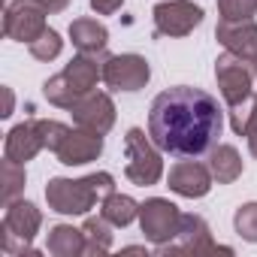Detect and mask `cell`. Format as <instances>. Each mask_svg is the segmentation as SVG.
Segmentation results:
<instances>
[{
  "mask_svg": "<svg viewBox=\"0 0 257 257\" xmlns=\"http://www.w3.org/2000/svg\"><path fill=\"white\" fill-rule=\"evenodd\" d=\"M224 131V109L203 88H167L149 109L152 143L176 158H200L218 146Z\"/></svg>",
  "mask_w": 257,
  "mask_h": 257,
  "instance_id": "6da1fadb",
  "label": "cell"
},
{
  "mask_svg": "<svg viewBox=\"0 0 257 257\" xmlns=\"http://www.w3.org/2000/svg\"><path fill=\"white\" fill-rule=\"evenodd\" d=\"M115 191V179L109 173H91L85 179H52L46 185V200L52 212L61 215H85L94 203Z\"/></svg>",
  "mask_w": 257,
  "mask_h": 257,
  "instance_id": "7a4b0ae2",
  "label": "cell"
},
{
  "mask_svg": "<svg viewBox=\"0 0 257 257\" xmlns=\"http://www.w3.org/2000/svg\"><path fill=\"white\" fill-rule=\"evenodd\" d=\"M124 155H127L124 176L131 179L134 185L149 188V185L161 182V176H164L161 149L146 140V134L140 131V127H131V131H127V137H124Z\"/></svg>",
  "mask_w": 257,
  "mask_h": 257,
  "instance_id": "3957f363",
  "label": "cell"
},
{
  "mask_svg": "<svg viewBox=\"0 0 257 257\" xmlns=\"http://www.w3.org/2000/svg\"><path fill=\"white\" fill-rule=\"evenodd\" d=\"M43 224V215L34 203L28 200H13L7 203V215L0 224V248L7 254H25L31 251V242Z\"/></svg>",
  "mask_w": 257,
  "mask_h": 257,
  "instance_id": "277c9868",
  "label": "cell"
},
{
  "mask_svg": "<svg viewBox=\"0 0 257 257\" xmlns=\"http://www.w3.org/2000/svg\"><path fill=\"white\" fill-rule=\"evenodd\" d=\"M251 61L233 55V52H224L218 55L215 61V79H218V88H221V97L227 100V109L245 103L248 97H254L251 85H254V67H248Z\"/></svg>",
  "mask_w": 257,
  "mask_h": 257,
  "instance_id": "5b68a950",
  "label": "cell"
},
{
  "mask_svg": "<svg viewBox=\"0 0 257 257\" xmlns=\"http://www.w3.org/2000/svg\"><path fill=\"white\" fill-rule=\"evenodd\" d=\"M140 227H143V233H146L149 242L167 245L170 239H176V233L182 227V212L170 200L152 197V200H146L140 206Z\"/></svg>",
  "mask_w": 257,
  "mask_h": 257,
  "instance_id": "8992f818",
  "label": "cell"
},
{
  "mask_svg": "<svg viewBox=\"0 0 257 257\" xmlns=\"http://www.w3.org/2000/svg\"><path fill=\"white\" fill-rule=\"evenodd\" d=\"M46 13L40 0H13L4 16V34L19 43H34L46 31Z\"/></svg>",
  "mask_w": 257,
  "mask_h": 257,
  "instance_id": "52a82bcc",
  "label": "cell"
},
{
  "mask_svg": "<svg viewBox=\"0 0 257 257\" xmlns=\"http://www.w3.org/2000/svg\"><path fill=\"white\" fill-rule=\"evenodd\" d=\"M215 251L230 254V248H218L212 242L209 224L200 215H182V227L176 239H170L167 245H158V254H215Z\"/></svg>",
  "mask_w": 257,
  "mask_h": 257,
  "instance_id": "ba28073f",
  "label": "cell"
},
{
  "mask_svg": "<svg viewBox=\"0 0 257 257\" xmlns=\"http://www.w3.org/2000/svg\"><path fill=\"white\" fill-rule=\"evenodd\" d=\"M152 79V67L143 55H112L103 61V82L115 91H140Z\"/></svg>",
  "mask_w": 257,
  "mask_h": 257,
  "instance_id": "9c48e42d",
  "label": "cell"
},
{
  "mask_svg": "<svg viewBox=\"0 0 257 257\" xmlns=\"http://www.w3.org/2000/svg\"><path fill=\"white\" fill-rule=\"evenodd\" d=\"M155 28L164 37H188L203 22V10L191 0H164L152 10Z\"/></svg>",
  "mask_w": 257,
  "mask_h": 257,
  "instance_id": "30bf717a",
  "label": "cell"
},
{
  "mask_svg": "<svg viewBox=\"0 0 257 257\" xmlns=\"http://www.w3.org/2000/svg\"><path fill=\"white\" fill-rule=\"evenodd\" d=\"M73 121L85 131H94V134H109L112 124H115V103L109 94L103 91H91L85 94L73 109Z\"/></svg>",
  "mask_w": 257,
  "mask_h": 257,
  "instance_id": "8fae6325",
  "label": "cell"
},
{
  "mask_svg": "<svg viewBox=\"0 0 257 257\" xmlns=\"http://www.w3.org/2000/svg\"><path fill=\"white\" fill-rule=\"evenodd\" d=\"M103 152V134H94V131H85V127H79V131H70L64 137V143L58 146V161L64 167H82V164H91L97 161Z\"/></svg>",
  "mask_w": 257,
  "mask_h": 257,
  "instance_id": "7c38bea8",
  "label": "cell"
},
{
  "mask_svg": "<svg viewBox=\"0 0 257 257\" xmlns=\"http://www.w3.org/2000/svg\"><path fill=\"white\" fill-rule=\"evenodd\" d=\"M212 170L197 164V161H182L170 170V191H176L179 197H188V200H197V197H206L209 188H212Z\"/></svg>",
  "mask_w": 257,
  "mask_h": 257,
  "instance_id": "4fadbf2b",
  "label": "cell"
},
{
  "mask_svg": "<svg viewBox=\"0 0 257 257\" xmlns=\"http://www.w3.org/2000/svg\"><path fill=\"white\" fill-rule=\"evenodd\" d=\"M215 37L227 52H233V55H239L251 64L257 61V25L251 19H245V22H218Z\"/></svg>",
  "mask_w": 257,
  "mask_h": 257,
  "instance_id": "5bb4252c",
  "label": "cell"
},
{
  "mask_svg": "<svg viewBox=\"0 0 257 257\" xmlns=\"http://www.w3.org/2000/svg\"><path fill=\"white\" fill-rule=\"evenodd\" d=\"M43 149H46V143H43V134H40L37 121H22V124H16L13 131L7 134V146H4L7 158L16 161V164L34 161Z\"/></svg>",
  "mask_w": 257,
  "mask_h": 257,
  "instance_id": "9a60e30c",
  "label": "cell"
},
{
  "mask_svg": "<svg viewBox=\"0 0 257 257\" xmlns=\"http://www.w3.org/2000/svg\"><path fill=\"white\" fill-rule=\"evenodd\" d=\"M61 76L67 79V85H70L79 97H85V94H91V88L97 85V79H103V67L97 64V55L79 52V55L61 70Z\"/></svg>",
  "mask_w": 257,
  "mask_h": 257,
  "instance_id": "2e32d148",
  "label": "cell"
},
{
  "mask_svg": "<svg viewBox=\"0 0 257 257\" xmlns=\"http://www.w3.org/2000/svg\"><path fill=\"white\" fill-rule=\"evenodd\" d=\"M70 40L85 55H103L109 43V31L97 19H76L70 22Z\"/></svg>",
  "mask_w": 257,
  "mask_h": 257,
  "instance_id": "e0dca14e",
  "label": "cell"
},
{
  "mask_svg": "<svg viewBox=\"0 0 257 257\" xmlns=\"http://www.w3.org/2000/svg\"><path fill=\"white\" fill-rule=\"evenodd\" d=\"M209 170L218 179V185H230L242 176V158L233 146H215L209 152Z\"/></svg>",
  "mask_w": 257,
  "mask_h": 257,
  "instance_id": "ac0fdd59",
  "label": "cell"
},
{
  "mask_svg": "<svg viewBox=\"0 0 257 257\" xmlns=\"http://www.w3.org/2000/svg\"><path fill=\"white\" fill-rule=\"evenodd\" d=\"M49 254L55 257H76V254H85V233L70 227V224H58L49 230Z\"/></svg>",
  "mask_w": 257,
  "mask_h": 257,
  "instance_id": "d6986e66",
  "label": "cell"
},
{
  "mask_svg": "<svg viewBox=\"0 0 257 257\" xmlns=\"http://www.w3.org/2000/svg\"><path fill=\"white\" fill-rule=\"evenodd\" d=\"M100 215L112 224V227H127L137 215H140V203L127 194H106L103 197V206H100Z\"/></svg>",
  "mask_w": 257,
  "mask_h": 257,
  "instance_id": "ffe728a7",
  "label": "cell"
},
{
  "mask_svg": "<svg viewBox=\"0 0 257 257\" xmlns=\"http://www.w3.org/2000/svg\"><path fill=\"white\" fill-rule=\"evenodd\" d=\"M112 224L103 218V215H97V218H88L85 224H82V233H85V254H106L109 248H112V230H109Z\"/></svg>",
  "mask_w": 257,
  "mask_h": 257,
  "instance_id": "44dd1931",
  "label": "cell"
},
{
  "mask_svg": "<svg viewBox=\"0 0 257 257\" xmlns=\"http://www.w3.org/2000/svg\"><path fill=\"white\" fill-rule=\"evenodd\" d=\"M0 176H4V203H13L19 197V191L25 188V164H16V161L4 158Z\"/></svg>",
  "mask_w": 257,
  "mask_h": 257,
  "instance_id": "7402d4cb",
  "label": "cell"
},
{
  "mask_svg": "<svg viewBox=\"0 0 257 257\" xmlns=\"http://www.w3.org/2000/svg\"><path fill=\"white\" fill-rule=\"evenodd\" d=\"M28 49H31V55H34L37 61H55V58L61 55V49H64V40L58 37V31L46 28L34 43H28Z\"/></svg>",
  "mask_w": 257,
  "mask_h": 257,
  "instance_id": "603a6c76",
  "label": "cell"
},
{
  "mask_svg": "<svg viewBox=\"0 0 257 257\" xmlns=\"http://www.w3.org/2000/svg\"><path fill=\"white\" fill-rule=\"evenodd\" d=\"M233 227L245 242H257V203H245L233 215Z\"/></svg>",
  "mask_w": 257,
  "mask_h": 257,
  "instance_id": "cb8c5ba5",
  "label": "cell"
},
{
  "mask_svg": "<svg viewBox=\"0 0 257 257\" xmlns=\"http://www.w3.org/2000/svg\"><path fill=\"white\" fill-rule=\"evenodd\" d=\"M257 13V0H218L221 22H245Z\"/></svg>",
  "mask_w": 257,
  "mask_h": 257,
  "instance_id": "d4e9b609",
  "label": "cell"
},
{
  "mask_svg": "<svg viewBox=\"0 0 257 257\" xmlns=\"http://www.w3.org/2000/svg\"><path fill=\"white\" fill-rule=\"evenodd\" d=\"M37 127H40L43 143H46L49 152H58V146L64 143V137L70 134L67 124H61V121H46V118H37Z\"/></svg>",
  "mask_w": 257,
  "mask_h": 257,
  "instance_id": "484cf974",
  "label": "cell"
},
{
  "mask_svg": "<svg viewBox=\"0 0 257 257\" xmlns=\"http://www.w3.org/2000/svg\"><path fill=\"white\" fill-rule=\"evenodd\" d=\"M124 7V0H91V10L97 13V16H112V13H118Z\"/></svg>",
  "mask_w": 257,
  "mask_h": 257,
  "instance_id": "4316f807",
  "label": "cell"
},
{
  "mask_svg": "<svg viewBox=\"0 0 257 257\" xmlns=\"http://www.w3.org/2000/svg\"><path fill=\"white\" fill-rule=\"evenodd\" d=\"M40 4L49 10V13H64L70 7V0H40Z\"/></svg>",
  "mask_w": 257,
  "mask_h": 257,
  "instance_id": "83f0119b",
  "label": "cell"
},
{
  "mask_svg": "<svg viewBox=\"0 0 257 257\" xmlns=\"http://www.w3.org/2000/svg\"><path fill=\"white\" fill-rule=\"evenodd\" d=\"M248 149H251V155L257 158V124H254L251 131H248Z\"/></svg>",
  "mask_w": 257,
  "mask_h": 257,
  "instance_id": "f1b7e54d",
  "label": "cell"
},
{
  "mask_svg": "<svg viewBox=\"0 0 257 257\" xmlns=\"http://www.w3.org/2000/svg\"><path fill=\"white\" fill-rule=\"evenodd\" d=\"M4 100H7V106H4V112H0V115L7 118V115H13V91L10 88H4Z\"/></svg>",
  "mask_w": 257,
  "mask_h": 257,
  "instance_id": "f546056e",
  "label": "cell"
},
{
  "mask_svg": "<svg viewBox=\"0 0 257 257\" xmlns=\"http://www.w3.org/2000/svg\"><path fill=\"white\" fill-rule=\"evenodd\" d=\"M254 73H257V61H254Z\"/></svg>",
  "mask_w": 257,
  "mask_h": 257,
  "instance_id": "4dcf8cb0",
  "label": "cell"
}]
</instances>
